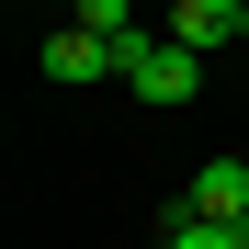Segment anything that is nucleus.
Returning a JSON list of instances; mask_svg holds the SVG:
<instances>
[{
	"mask_svg": "<svg viewBox=\"0 0 249 249\" xmlns=\"http://www.w3.org/2000/svg\"><path fill=\"white\" fill-rule=\"evenodd\" d=\"M46 79H68V91L113 79V34H91V23H57V34H46Z\"/></svg>",
	"mask_w": 249,
	"mask_h": 249,
	"instance_id": "3",
	"label": "nucleus"
},
{
	"mask_svg": "<svg viewBox=\"0 0 249 249\" xmlns=\"http://www.w3.org/2000/svg\"><path fill=\"white\" fill-rule=\"evenodd\" d=\"M68 23H91V34L124 46V34H136V0H68Z\"/></svg>",
	"mask_w": 249,
	"mask_h": 249,
	"instance_id": "6",
	"label": "nucleus"
},
{
	"mask_svg": "<svg viewBox=\"0 0 249 249\" xmlns=\"http://www.w3.org/2000/svg\"><path fill=\"white\" fill-rule=\"evenodd\" d=\"M159 249H249V215H204V204L181 193L170 227H159Z\"/></svg>",
	"mask_w": 249,
	"mask_h": 249,
	"instance_id": "4",
	"label": "nucleus"
},
{
	"mask_svg": "<svg viewBox=\"0 0 249 249\" xmlns=\"http://www.w3.org/2000/svg\"><path fill=\"white\" fill-rule=\"evenodd\" d=\"M238 23H249V0H170V46H193V57H215V46H238Z\"/></svg>",
	"mask_w": 249,
	"mask_h": 249,
	"instance_id": "2",
	"label": "nucleus"
},
{
	"mask_svg": "<svg viewBox=\"0 0 249 249\" xmlns=\"http://www.w3.org/2000/svg\"><path fill=\"white\" fill-rule=\"evenodd\" d=\"M113 91H136V102L170 113V102H193V91H204V57H193V46H170V34H124V46H113Z\"/></svg>",
	"mask_w": 249,
	"mask_h": 249,
	"instance_id": "1",
	"label": "nucleus"
},
{
	"mask_svg": "<svg viewBox=\"0 0 249 249\" xmlns=\"http://www.w3.org/2000/svg\"><path fill=\"white\" fill-rule=\"evenodd\" d=\"M238 46H249V23H238Z\"/></svg>",
	"mask_w": 249,
	"mask_h": 249,
	"instance_id": "7",
	"label": "nucleus"
},
{
	"mask_svg": "<svg viewBox=\"0 0 249 249\" xmlns=\"http://www.w3.org/2000/svg\"><path fill=\"white\" fill-rule=\"evenodd\" d=\"M193 204H204V215H249V159H204V170H193Z\"/></svg>",
	"mask_w": 249,
	"mask_h": 249,
	"instance_id": "5",
	"label": "nucleus"
}]
</instances>
